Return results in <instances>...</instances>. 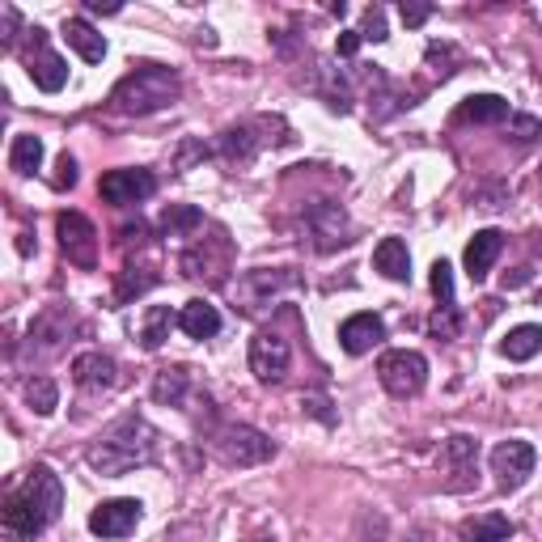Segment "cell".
Returning <instances> with one entry per match:
<instances>
[{"instance_id": "cell-1", "label": "cell", "mask_w": 542, "mask_h": 542, "mask_svg": "<svg viewBox=\"0 0 542 542\" xmlns=\"http://www.w3.org/2000/svg\"><path fill=\"white\" fill-rule=\"evenodd\" d=\"M64 509V483L47 462H34L26 479L5 496V530L13 538H39Z\"/></svg>"}, {"instance_id": "cell-2", "label": "cell", "mask_w": 542, "mask_h": 542, "mask_svg": "<svg viewBox=\"0 0 542 542\" xmlns=\"http://www.w3.org/2000/svg\"><path fill=\"white\" fill-rule=\"evenodd\" d=\"M157 428L144 415H123L102 437L85 449V462L98 475H128L136 466H149L157 458Z\"/></svg>"}, {"instance_id": "cell-3", "label": "cell", "mask_w": 542, "mask_h": 542, "mask_svg": "<svg viewBox=\"0 0 542 542\" xmlns=\"http://www.w3.org/2000/svg\"><path fill=\"white\" fill-rule=\"evenodd\" d=\"M183 94V81H178L174 68H161V64H140L136 72H128L119 85H115V111L119 115H153V111H166V106L178 102Z\"/></svg>"}, {"instance_id": "cell-4", "label": "cell", "mask_w": 542, "mask_h": 542, "mask_svg": "<svg viewBox=\"0 0 542 542\" xmlns=\"http://www.w3.org/2000/svg\"><path fill=\"white\" fill-rule=\"evenodd\" d=\"M212 454L225 466H259L276 454V445L250 424H225V428H216V437H212Z\"/></svg>"}, {"instance_id": "cell-5", "label": "cell", "mask_w": 542, "mask_h": 542, "mask_svg": "<svg viewBox=\"0 0 542 542\" xmlns=\"http://www.w3.org/2000/svg\"><path fill=\"white\" fill-rule=\"evenodd\" d=\"M377 377H382V386L394 394V399H415L428 382V360L411 348L386 352L382 360H377Z\"/></svg>"}, {"instance_id": "cell-6", "label": "cell", "mask_w": 542, "mask_h": 542, "mask_svg": "<svg viewBox=\"0 0 542 542\" xmlns=\"http://www.w3.org/2000/svg\"><path fill=\"white\" fill-rule=\"evenodd\" d=\"M534 445L530 441H500L492 449V475H496V487L500 492H517V487H526V479L534 475Z\"/></svg>"}, {"instance_id": "cell-7", "label": "cell", "mask_w": 542, "mask_h": 542, "mask_svg": "<svg viewBox=\"0 0 542 542\" xmlns=\"http://www.w3.org/2000/svg\"><path fill=\"white\" fill-rule=\"evenodd\" d=\"M30 34V51H26V72H30V81L43 89V94H56V89H64V81H68V64H64V56L60 51H51V43H47V34L34 26V30H26Z\"/></svg>"}, {"instance_id": "cell-8", "label": "cell", "mask_w": 542, "mask_h": 542, "mask_svg": "<svg viewBox=\"0 0 542 542\" xmlns=\"http://www.w3.org/2000/svg\"><path fill=\"white\" fill-rule=\"evenodd\" d=\"M56 233H60V246H64L68 263H77V267H94L98 263V229L89 225V216L60 212L56 216Z\"/></svg>"}, {"instance_id": "cell-9", "label": "cell", "mask_w": 542, "mask_h": 542, "mask_svg": "<svg viewBox=\"0 0 542 542\" xmlns=\"http://www.w3.org/2000/svg\"><path fill=\"white\" fill-rule=\"evenodd\" d=\"M288 365H293V352H288V339H280L276 331H259L250 339V373L259 377L263 386L284 382Z\"/></svg>"}, {"instance_id": "cell-10", "label": "cell", "mask_w": 542, "mask_h": 542, "mask_svg": "<svg viewBox=\"0 0 542 542\" xmlns=\"http://www.w3.org/2000/svg\"><path fill=\"white\" fill-rule=\"evenodd\" d=\"M441 466L449 471V479H445V487L449 492H466V487L475 483V475H479V441L475 437H449L445 441V449H441Z\"/></svg>"}, {"instance_id": "cell-11", "label": "cell", "mask_w": 542, "mask_h": 542, "mask_svg": "<svg viewBox=\"0 0 542 542\" xmlns=\"http://www.w3.org/2000/svg\"><path fill=\"white\" fill-rule=\"evenodd\" d=\"M157 191V178L149 170H111V174H102V183H98V195L106 204H140V200H149V195Z\"/></svg>"}, {"instance_id": "cell-12", "label": "cell", "mask_w": 542, "mask_h": 542, "mask_svg": "<svg viewBox=\"0 0 542 542\" xmlns=\"http://www.w3.org/2000/svg\"><path fill=\"white\" fill-rule=\"evenodd\" d=\"M140 500H102L94 513H89V530L98 538H128L136 526H140Z\"/></svg>"}, {"instance_id": "cell-13", "label": "cell", "mask_w": 542, "mask_h": 542, "mask_svg": "<svg viewBox=\"0 0 542 542\" xmlns=\"http://www.w3.org/2000/svg\"><path fill=\"white\" fill-rule=\"evenodd\" d=\"M293 284H297V276L288 267H259V271H246L238 293L246 301V310H263L271 297H280L284 288H293Z\"/></svg>"}, {"instance_id": "cell-14", "label": "cell", "mask_w": 542, "mask_h": 542, "mask_svg": "<svg viewBox=\"0 0 542 542\" xmlns=\"http://www.w3.org/2000/svg\"><path fill=\"white\" fill-rule=\"evenodd\" d=\"M382 339H386V322L377 318V314H352L339 327V343H343V352H348V356H365Z\"/></svg>"}, {"instance_id": "cell-15", "label": "cell", "mask_w": 542, "mask_h": 542, "mask_svg": "<svg viewBox=\"0 0 542 542\" xmlns=\"http://www.w3.org/2000/svg\"><path fill=\"white\" fill-rule=\"evenodd\" d=\"M310 229H314V238H318V250H335V246H348V216H343L339 204H314L310 208Z\"/></svg>"}, {"instance_id": "cell-16", "label": "cell", "mask_w": 542, "mask_h": 542, "mask_svg": "<svg viewBox=\"0 0 542 542\" xmlns=\"http://www.w3.org/2000/svg\"><path fill=\"white\" fill-rule=\"evenodd\" d=\"M72 377L81 390H111L119 382V365L106 352H81L72 360Z\"/></svg>"}, {"instance_id": "cell-17", "label": "cell", "mask_w": 542, "mask_h": 542, "mask_svg": "<svg viewBox=\"0 0 542 542\" xmlns=\"http://www.w3.org/2000/svg\"><path fill=\"white\" fill-rule=\"evenodd\" d=\"M500 250H504V233L500 229H479L471 246H466V276H471L475 284L487 280V271H492V263L500 259Z\"/></svg>"}, {"instance_id": "cell-18", "label": "cell", "mask_w": 542, "mask_h": 542, "mask_svg": "<svg viewBox=\"0 0 542 542\" xmlns=\"http://www.w3.org/2000/svg\"><path fill=\"white\" fill-rule=\"evenodd\" d=\"M183 276H191V280H208V284H225V276H229V242L216 250V255H208L204 250V242L195 246V250H187L183 255Z\"/></svg>"}, {"instance_id": "cell-19", "label": "cell", "mask_w": 542, "mask_h": 542, "mask_svg": "<svg viewBox=\"0 0 542 542\" xmlns=\"http://www.w3.org/2000/svg\"><path fill=\"white\" fill-rule=\"evenodd\" d=\"M255 128H259V123H238V128L221 132V140H216V153H221L229 166H246V161L263 149V136H255Z\"/></svg>"}, {"instance_id": "cell-20", "label": "cell", "mask_w": 542, "mask_h": 542, "mask_svg": "<svg viewBox=\"0 0 542 542\" xmlns=\"http://www.w3.org/2000/svg\"><path fill=\"white\" fill-rule=\"evenodd\" d=\"M517 534V526L504 513H479V517H466L458 526L462 542H509Z\"/></svg>"}, {"instance_id": "cell-21", "label": "cell", "mask_w": 542, "mask_h": 542, "mask_svg": "<svg viewBox=\"0 0 542 542\" xmlns=\"http://www.w3.org/2000/svg\"><path fill=\"white\" fill-rule=\"evenodd\" d=\"M64 39H68V47L77 51L85 64H102V56H106V39L85 22V17H68V22H64Z\"/></svg>"}, {"instance_id": "cell-22", "label": "cell", "mask_w": 542, "mask_h": 542, "mask_svg": "<svg viewBox=\"0 0 542 542\" xmlns=\"http://www.w3.org/2000/svg\"><path fill=\"white\" fill-rule=\"evenodd\" d=\"M178 331L191 335V339H212L216 331H221V314H216V305L208 301H187L183 310H178Z\"/></svg>"}, {"instance_id": "cell-23", "label": "cell", "mask_w": 542, "mask_h": 542, "mask_svg": "<svg viewBox=\"0 0 542 542\" xmlns=\"http://www.w3.org/2000/svg\"><path fill=\"white\" fill-rule=\"evenodd\" d=\"M504 119H513V111L509 98L500 94H471L458 106V123H504Z\"/></svg>"}, {"instance_id": "cell-24", "label": "cell", "mask_w": 542, "mask_h": 542, "mask_svg": "<svg viewBox=\"0 0 542 542\" xmlns=\"http://www.w3.org/2000/svg\"><path fill=\"white\" fill-rule=\"evenodd\" d=\"M373 267L382 271L386 280H411V255H407V242L403 238H382L373 250Z\"/></svg>"}, {"instance_id": "cell-25", "label": "cell", "mask_w": 542, "mask_h": 542, "mask_svg": "<svg viewBox=\"0 0 542 542\" xmlns=\"http://www.w3.org/2000/svg\"><path fill=\"white\" fill-rule=\"evenodd\" d=\"M200 229H204V212L195 204H170L161 212V233L166 238H195Z\"/></svg>"}, {"instance_id": "cell-26", "label": "cell", "mask_w": 542, "mask_h": 542, "mask_svg": "<svg viewBox=\"0 0 542 542\" xmlns=\"http://www.w3.org/2000/svg\"><path fill=\"white\" fill-rule=\"evenodd\" d=\"M43 166V140L34 136V132H22V136H13V149H9V170L13 174H22L30 178L34 170Z\"/></svg>"}, {"instance_id": "cell-27", "label": "cell", "mask_w": 542, "mask_h": 542, "mask_svg": "<svg viewBox=\"0 0 542 542\" xmlns=\"http://www.w3.org/2000/svg\"><path fill=\"white\" fill-rule=\"evenodd\" d=\"M60 339H64V314L60 310H47V314L34 318V327H30V352L47 356V352L60 348Z\"/></svg>"}, {"instance_id": "cell-28", "label": "cell", "mask_w": 542, "mask_h": 542, "mask_svg": "<svg viewBox=\"0 0 542 542\" xmlns=\"http://www.w3.org/2000/svg\"><path fill=\"white\" fill-rule=\"evenodd\" d=\"M542 348V327H534V322H526V327H513L509 335H504V343H500V352L509 356V360H530L534 352Z\"/></svg>"}, {"instance_id": "cell-29", "label": "cell", "mask_w": 542, "mask_h": 542, "mask_svg": "<svg viewBox=\"0 0 542 542\" xmlns=\"http://www.w3.org/2000/svg\"><path fill=\"white\" fill-rule=\"evenodd\" d=\"M170 327H178V314H170V305H153L149 318H144V331H140L144 352H157L170 339Z\"/></svg>"}, {"instance_id": "cell-30", "label": "cell", "mask_w": 542, "mask_h": 542, "mask_svg": "<svg viewBox=\"0 0 542 542\" xmlns=\"http://www.w3.org/2000/svg\"><path fill=\"white\" fill-rule=\"evenodd\" d=\"M187 386H191V373L187 369H161L157 382H153V399L166 403V407H183Z\"/></svg>"}, {"instance_id": "cell-31", "label": "cell", "mask_w": 542, "mask_h": 542, "mask_svg": "<svg viewBox=\"0 0 542 542\" xmlns=\"http://www.w3.org/2000/svg\"><path fill=\"white\" fill-rule=\"evenodd\" d=\"M157 284V276H153V271L149 267H123L119 271V288H115V297L119 301H132V297H140V293H149V288Z\"/></svg>"}, {"instance_id": "cell-32", "label": "cell", "mask_w": 542, "mask_h": 542, "mask_svg": "<svg viewBox=\"0 0 542 542\" xmlns=\"http://www.w3.org/2000/svg\"><path fill=\"white\" fill-rule=\"evenodd\" d=\"M26 403L39 411V415H51L60 407V390H56V382L51 377H34V382H26Z\"/></svg>"}, {"instance_id": "cell-33", "label": "cell", "mask_w": 542, "mask_h": 542, "mask_svg": "<svg viewBox=\"0 0 542 542\" xmlns=\"http://www.w3.org/2000/svg\"><path fill=\"white\" fill-rule=\"evenodd\" d=\"M432 293H437V310H458L454 305V267L445 259L432 263Z\"/></svg>"}, {"instance_id": "cell-34", "label": "cell", "mask_w": 542, "mask_h": 542, "mask_svg": "<svg viewBox=\"0 0 542 542\" xmlns=\"http://www.w3.org/2000/svg\"><path fill=\"white\" fill-rule=\"evenodd\" d=\"M360 39H373V43H386L390 34H386V13L382 9H365V22H360Z\"/></svg>"}, {"instance_id": "cell-35", "label": "cell", "mask_w": 542, "mask_h": 542, "mask_svg": "<svg viewBox=\"0 0 542 542\" xmlns=\"http://www.w3.org/2000/svg\"><path fill=\"white\" fill-rule=\"evenodd\" d=\"M17 26H22L17 9L13 5H0V47H17Z\"/></svg>"}, {"instance_id": "cell-36", "label": "cell", "mask_w": 542, "mask_h": 542, "mask_svg": "<svg viewBox=\"0 0 542 542\" xmlns=\"http://www.w3.org/2000/svg\"><path fill=\"white\" fill-rule=\"evenodd\" d=\"M360 43H365V39H360V30H343V34H339V43H335V51H339L343 60H352L356 51H360Z\"/></svg>"}, {"instance_id": "cell-37", "label": "cell", "mask_w": 542, "mask_h": 542, "mask_svg": "<svg viewBox=\"0 0 542 542\" xmlns=\"http://www.w3.org/2000/svg\"><path fill=\"white\" fill-rule=\"evenodd\" d=\"M399 13H403V22H407V26H424L428 17H432V5H403Z\"/></svg>"}, {"instance_id": "cell-38", "label": "cell", "mask_w": 542, "mask_h": 542, "mask_svg": "<svg viewBox=\"0 0 542 542\" xmlns=\"http://www.w3.org/2000/svg\"><path fill=\"white\" fill-rule=\"evenodd\" d=\"M72 183H77V161H72L68 153L60 157V174H56V187L64 191V187H72Z\"/></svg>"}, {"instance_id": "cell-39", "label": "cell", "mask_w": 542, "mask_h": 542, "mask_svg": "<svg viewBox=\"0 0 542 542\" xmlns=\"http://www.w3.org/2000/svg\"><path fill=\"white\" fill-rule=\"evenodd\" d=\"M513 128H517V140H534V136H542L538 119H526V115H517V119H513Z\"/></svg>"}, {"instance_id": "cell-40", "label": "cell", "mask_w": 542, "mask_h": 542, "mask_svg": "<svg viewBox=\"0 0 542 542\" xmlns=\"http://www.w3.org/2000/svg\"><path fill=\"white\" fill-rule=\"evenodd\" d=\"M301 403H305V407H310V411L318 415V420H322V424H335V415L327 411V399H318V394H310V399H301Z\"/></svg>"}]
</instances>
